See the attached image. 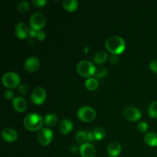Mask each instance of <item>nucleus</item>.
Returning a JSON list of instances; mask_svg holds the SVG:
<instances>
[{
	"instance_id": "423d86ee",
	"label": "nucleus",
	"mask_w": 157,
	"mask_h": 157,
	"mask_svg": "<svg viewBox=\"0 0 157 157\" xmlns=\"http://www.w3.org/2000/svg\"><path fill=\"white\" fill-rule=\"evenodd\" d=\"M96 116V112L89 106H83L78 110V117L80 120L84 122H90L93 121Z\"/></svg>"
},
{
	"instance_id": "9d476101",
	"label": "nucleus",
	"mask_w": 157,
	"mask_h": 157,
	"mask_svg": "<svg viewBox=\"0 0 157 157\" xmlns=\"http://www.w3.org/2000/svg\"><path fill=\"white\" fill-rule=\"evenodd\" d=\"M40 65L39 60L36 57H29L25 60L24 67L27 71L35 72L38 69Z\"/></svg>"
},
{
	"instance_id": "7ed1b4c3",
	"label": "nucleus",
	"mask_w": 157,
	"mask_h": 157,
	"mask_svg": "<svg viewBox=\"0 0 157 157\" xmlns=\"http://www.w3.org/2000/svg\"><path fill=\"white\" fill-rule=\"evenodd\" d=\"M77 71L81 75L84 77H90L94 75L96 72L94 64L87 60L80 61L77 65Z\"/></svg>"
},
{
	"instance_id": "f257e3e1",
	"label": "nucleus",
	"mask_w": 157,
	"mask_h": 157,
	"mask_svg": "<svg viewBox=\"0 0 157 157\" xmlns=\"http://www.w3.org/2000/svg\"><path fill=\"white\" fill-rule=\"evenodd\" d=\"M105 46L107 50L113 55H119L125 49L126 43L121 37L113 35L107 38L105 42Z\"/></svg>"
},
{
	"instance_id": "bb28decb",
	"label": "nucleus",
	"mask_w": 157,
	"mask_h": 157,
	"mask_svg": "<svg viewBox=\"0 0 157 157\" xmlns=\"http://www.w3.org/2000/svg\"><path fill=\"white\" fill-rule=\"evenodd\" d=\"M107 69L104 68V67H101V68H99L98 71H96L94 75H96V77H98V78H102L104 75H107Z\"/></svg>"
},
{
	"instance_id": "39448f33",
	"label": "nucleus",
	"mask_w": 157,
	"mask_h": 157,
	"mask_svg": "<svg viewBox=\"0 0 157 157\" xmlns=\"http://www.w3.org/2000/svg\"><path fill=\"white\" fill-rule=\"evenodd\" d=\"M45 16L40 12H34L29 18V23L32 29L39 31L45 24Z\"/></svg>"
},
{
	"instance_id": "c756f323",
	"label": "nucleus",
	"mask_w": 157,
	"mask_h": 157,
	"mask_svg": "<svg viewBox=\"0 0 157 157\" xmlns=\"http://www.w3.org/2000/svg\"><path fill=\"white\" fill-rule=\"evenodd\" d=\"M150 69H151L153 72L157 73V59L151 61V62H150Z\"/></svg>"
},
{
	"instance_id": "2f4dec72",
	"label": "nucleus",
	"mask_w": 157,
	"mask_h": 157,
	"mask_svg": "<svg viewBox=\"0 0 157 157\" xmlns=\"http://www.w3.org/2000/svg\"><path fill=\"white\" fill-rule=\"evenodd\" d=\"M36 38H38V40H40V41H41V40L44 39V38H45V33H44L43 31H38L36 35Z\"/></svg>"
},
{
	"instance_id": "4be33fe9",
	"label": "nucleus",
	"mask_w": 157,
	"mask_h": 157,
	"mask_svg": "<svg viewBox=\"0 0 157 157\" xmlns=\"http://www.w3.org/2000/svg\"><path fill=\"white\" fill-rule=\"evenodd\" d=\"M94 136L95 140H102L103 138L105 136V130L103 127H96V128L94 130Z\"/></svg>"
},
{
	"instance_id": "cd10ccee",
	"label": "nucleus",
	"mask_w": 157,
	"mask_h": 157,
	"mask_svg": "<svg viewBox=\"0 0 157 157\" xmlns=\"http://www.w3.org/2000/svg\"><path fill=\"white\" fill-rule=\"evenodd\" d=\"M29 90V87L26 84H19L18 85V91L21 94H26Z\"/></svg>"
},
{
	"instance_id": "6ab92c4d",
	"label": "nucleus",
	"mask_w": 157,
	"mask_h": 157,
	"mask_svg": "<svg viewBox=\"0 0 157 157\" xmlns=\"http://www.w3.org/2000/svg\"><path fill=\"white\" fill-rule=\"evenodd\" d=\"M107 58V54L105 51H98V52H96V54L94 56V60L96 63L98 64H102V63L105 62Z\"/></svg>"
},
{
	"instance_id": "aec40b11",
	"label": "nucleus",
	"mask_w": 157,
	"mask_h": 157,
	"mask_svg": "<svg viewBox=\"0 0 157 157\" xmlns=\"http://www.w3.org/2000/svg\"><path fill=\"white\" fill-rule=\"evenodd\" d=\"M84 85H85V87L87 90H94L98 87V81L96 78H88L85 81Z\"/></svg>"
},
{
	"instance_id": "9b49d317",
	"label": "nucleus",
	"mask_w": 157,
	"mask_h": 157,
	"mask_svg": "<svg viewBox=\"0 0 157 157\" xmlns=\"http://www.w3.org/2000/svg\"><path fill=\"white\" fill-rule=\"evenodd\" d=\"M80 153L82 157H94L95 149L89 143H84L79 148Z\"/></svg>"
},
{
	"instance_id": "f3484780",
	"label": "nucleus",
	"mask_w": 157,
	"mask_h": 157,
	"mask_svg": "<svg viewBox=\"0 0 157 157\" xmlns=\"http://www.w3.org/2000/svg\"><path fill=\"white\" fill-rule=\"evenodd\" d=\"M144 140L150 147H156L157 133L155 132H148L144 136Z\"/></svg>"
},
{
	"instance_id": "20e7f679",
	"label": "nucleus",
	"mask_w": 157,
	"mask_h": 157,
	"mask_svg": "<svg viewBox=\"0 0 157 157\" xmlns=\"http://www.w3.org/2000/svg\"><path fill=\"white\" fill-rule=\"evenodd\" d=\"M3 84L9 88H13L20 84V77L17 73L13 71L6 72L2 78Z\"/></svg>"
},
{
	"instance_id": "412c9836",
	"label": "nucleus",
	"mask_w": 157,
	"mask_h": 157,
	"mask_svg": "<svg viewBox=\"0 0 157 157\" xmlns=\"http://www.w3.org/2000/svg\"><path fill=\"white\" fill-rule=\"evenodd\" d=\"M57 121H58V118H57L56 115L54 114V113H48L44 118V124L48 126H50V127L55 126Z\"/></svg>"
},
{
	"instance_id": "c9c22d12",
	"label": "nucleus",
	"mask_w": 157,
	"mask_h": 157,
	"mask_svg": "<svg viewBox=\"0 0 157 157\" xmlns=\"http://www.w3.org/2000/svg\"><path fill=\"white\" fill-rule=\"evenodd\" d=\"M77 150H78V147L75 145L74 146H71V150L72 152H76Z\"/></svg>"
},
{
	"instance_id": "f704fd0d",
	"label": "nucleus",
	"mask_w": 157,
	"mask_h": 157,
	"mask_svg": "<svg viewBox=\"0 0 157 157\" xmlns=\"http://www.w3.org/2000/svg\"><path fill=\"white\" fill-rule=\"evenodd\" d=\"M37 32H38V31H37V30H35V29H31L30 32H29V35H30L31 37H36Z\"/></svg>"
},
{
	"instance_id": "2eb2a0df",
	"label": "nucleus",
	"mask_w": 157,
	"mask_h": 157,
	"mask_svg": "<svg viewBox=\"0 0 157 157\" xmlns=\"http://www.w3.org/2000/svg\"><path fill=\"white\" fill-rule=\"evenodd\" d=\"M122 147H121V144L117 142H113L110 143L107 146V153L111 157H116L121 153Z\"/></svg>"
},
{
	"instance_id": "393cba45",
	"label": "nucleus",
	"mask_w": 157,
	"mask_h": 157,
	"mask_svg": "<svg viewBox=\"0 0 157 157\" xmlns=\"http://www.w3.org/2000/svg\"><path fill=\"white\" fill-rule=\"evenodd\" d=\"M75 139H76L77 142L78 143L84 142L87 140V133L85 131H84V130H79L76 133Z\"/></svg>"
},
{
	"instance_id": "0eeeda50",
	"label": "nucleus",
	"mask_w": 157,
	"mask_h": 157,
	"mask_svg": "<svg viewBox=\"0 0 157 157\" xmlns=\"http://www.w3.org/2000/svg\"><path fill=\"white\" fill-rule=\"evenodd\" d=\"M37 137L41 145L47 146L52 142V139H53V133L50 129L47 128V127H43L38 131Z\"/></svg>"
},
{
	"instance_id": "5701e85b",
	"label": "nucleus",
	"mask_w": 157,
	"mask_h": 157,
	"mask_svg": "<svg viewBox=\"0 0 157 157\" xmlns=\"http://www.w3.org/2000/svg\"><path fill=\"white\" fill-rule=\"evenodd\" d=\"M148 114L152 118L157 117V101H154L149 106Z\"/></svg>"
},
{
	"instance_id": "1a4fd4ad",
	"label": "nucleus",
	"mask_w": 157,
	"mask_h": 157,
	"mask_svg": "<svg viewBox=\"0 0 157 157\" xmlns=\"http://www.w3.org/2000/svg\"><path fill=\"white\" fill-rule=\"evenodd\" d=\"M124 114L125 117L130 121H136L141 117V112L135 107H127L124 109Z\"/></svg>"
},
{
	"instance_id": "7c9ffc66",
	"label": "nucleus",
	"mask_w": 157,
	"mask_h": 157,
	"mask_svg": "<svg viewBox=\"0 0 157 157\" xmlns=\"http://www.w3.org/2000/svg\"><path fill=\"white\" fill-rule=\"evenodd\" d=\"M4 97H5V98H6V99H8V100L12 99V98H13V97H14L13 92L10 90H6V91L4 92Z\"/></svg>"
},
{
	"instance_id": "c85d7f7f",
	"label": "nucleus",
	"mask_w": 157,
	"mask_h": 157,
	"mask_svg": "<svg viewBox=\"0 0 157 157\" xmlns=\"http://www.w3.org/2000/svg\"><path fill=\"white\" fill-rule=\"evenodd\" d=\"M32 3L37 7H43L46 5L47 1L46 0H33Z\"/></svg>"
},
{
	"instance_id": "473e14b6",
	"label": "nucleus",
	"mask_w": 157,
	"mask_h": 157,
	"mask_svg": "<svg viewBox=\"0 0 157 157\" xmlns=\"http://www.w3.org/2000/svg\"><path fill=\"white\" fill-rule=\"evenodd\" d=\"M86 133H87V140L90 141V142L94 140L95 137L94 136V133H92V132L90 131V130L87 131Z\"/></svg>"
},
{
	"instance_id": "dca6fc26",
	"label": "nucleus",
	"mask_w": 157,
	"mask_h": 157,
	"mask_svg": "<svg viewBox=\"0 0 157 157\" xmlns=\"http://www.w3.org/2000/svg\"><path fill=\"white\" fill-rule=\"evenodd\" d=\"M72 128H73V124L68 119L63 120L59 124V130L61 131V133H64V134H67L68 133H70Z\"/></svg>"
},
{
	"instance_id": "a878e982",
	"label": "nucleus",
	"mask_w": 157,
	"mask_h": 157,
	"mask_svg": "<svg viewBox=\"0 0 157 157\" xmlns=\"http://www.w3.org/2000/svg\"><path fill=\"white\" fill-rule=\"evenodd\" d=\"M148 124L145 122V121H141L138 124V129L140 132H146L148 130Z\"/></svg>"
},
{
	"instance_id": "e433bc0d",
	"label": "nucleus",
	"mask_w": 157,
	"mask_h": 157,
	"mask_svg": "<svg viewBox=\"0 0 157 157\" xmlns=\"http://www.w3.org/2000/svg\"><path fill=\"white\" fill-rule=\"evenodd\" d=\"M155 157H157V155H156V156H155Z\"/></svg>"
},
{
	"instance_id": "f8f14e48",
	"label": "nucleus",
	"mask_w": 157,
	"mask_h": 157,
	"mask_svg": "<svg viewBox=\"0 0 157 157\" xmlns=\"http://www.w3.org/2000/svg\"><path fill=\"white\" fill-rule=\"evenodd\" d=\"M30 29H29L27 25L24 22H18L15 25V35L18 38H25L29 35Z\"/></svg>"
},
{
	"instance_id": "b1692460",
	"label": "nucleus",
	"mask_w": 157,
	"mask_h": 157,
	"mask_svg": "<svg viewBox=\"0 0 157 157\" xmlns=\"http://www.w3.org/2000/svg\"><path fill=\"white\" fill-rule=\"evenodd\" d=\"M29 9V3L27 1H21L17 6V9L21 13H25Z\"/></svg>"
},
{
	"instance_id": "f03ea898",
	"label": "nucleus",
	"mask_w": 157,
	"mask_h": 157,
	"mask_svg": "<svg viewBox=\"0 0 157 157\" xmlns=\"http://www.w3.org/2000/svg\"><path fill=\"white\" fill-rule=\"evenodd\" d=\"M43 124V119L41 115L37 113H30L24 119V126L31 131L39 130Z\"/></svg>"
},
{
	"instance_id": "ddd939ff",
	"label": "nucleus",
	"mask_w": 157,
	"mask_h": 157,
	"mask_svg": "<svg viewBox=\"0 0 157 157\" xmlns=\"http://www.w3.org/2000/svg\"><path fill=\"white\" fill-rule=\"evenodd\" d=\"M2 135V137L5 140L10 143L16 140L17 137H18L16 131L11 127H6V128L3 129Z\"/></svg>"
},
{
	"instance_id": "6e6552de",
	"label": "nucleus",
	"mask_w": 157,
	"mask_h": 157,
	"mask_svg": "<svg viewBox=\"0 0 157 157\" xmlns=\"http://www.w3.org/2000/svg\"><path fill=\"white\" fill-rule=\"evenodd\" d=\"M31 98L34 104L40 105L42 104L46 99V92L44 88L41 87H35L32 92Z\"/></svg>"
},
{
	"instance_id": "a211bd4d",
	"label": "nucleus",
	"mask_w": 157,
	"mask_h": 157,
	"mask_svg": "<svg viewBox=\"0 0 157 157\" xmlns=\"http://www.w3.org/2000/svg\"><path fill=\"white\" fill-rule=\"evenodd\" d=\"M61 4L63 7L69 12H74L76 10L78 6V2L77 0H63Z\"/></svg>"
},
{
	"instance_id": "72a5a7b5",
	"label": "nucleus",
	"mask_w": 157,
	"mask_h": 157,
	"mask_svg": "<svg viewBox=\"0 0 157 157\" xmlns=\"http://www.w3.org/2000/svg\"><path fill=\"white\" fill-rule=\"evenodd\" d=\"M117 55H113L110 56V61L112 64H116V63H117V61H119V58H118V57L117 56Z\"/></svg>"
},
{
	"instance_id": "4468645a",
	"label": "nucleus",
	"mask_w": 157,
	"mask_h": 157,
	"mask_svg": "<svg viewBox=\"0 0 157 157\" xmlns=\"http://www.w3.org/2000/svg\"><path fill=\"white\" fill-rule=\"evenodd\" d=\"M12 105L14 108L18 112H23L27 108V102L22 97H15L12 100Z\"/></svg>"
}]
</instances>
